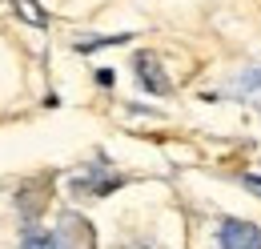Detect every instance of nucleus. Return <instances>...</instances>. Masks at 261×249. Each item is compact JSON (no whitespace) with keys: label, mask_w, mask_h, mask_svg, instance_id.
<instances>
[{"label":"nucleus","mask_w":261,"mask_h":249,"mask_svg":"<svg viewBox=\"0 0 261 249\" xmlns=\"http://www.w3.org/2000/svg\"><path fill=\"white\" fill-rule=\"evenodd\" d=\"M217 245L221 249H261V229L249 221L225 217L221 221V233H217Z\"/></svg>","instance_id":"f257e3e1"},{"label":"nucleus","mask_w":261,"mask_h":249,"mask_svg":"<svg viewBox=\"0 0 261 249\" xmlns=\"http://www.w3.org/2000/svg\"><path fill=\"white\" fill-rule=\"evenodd\" d=\"M137 77H141V85L149 89V93H169V77L161 72V64H157V57L153 53H141L137 57Z\"/></svg>","instance_id":"f03ea898"},{"label":"nucleus","mask_w":261,"mask_h":249,"mask_svg":"<svg viewBox=\"0 0 261 249\" xmlns=\"http://www.w3.org/2000/svg\"><path fill=\"white\" fill-rule=\"evenodd\" d=\"M20 249H57V237H48V233H29Z\"/></svg>","instance_id":"7ed1b4c3"},{"label":"nucleus","mask_w":261,"mask_h":249,"mask_svg":"<svg viewBox=\"0 0 261 249\" xmlns=\"http://www.w3.org/2000/svg\"><path fill=\"white\" fill-rule=\"evenodd\" d=\"M16 8H20V12H24V16H29V24H44V20H48V16H44V12H40V8H36L33 0H16Z\"/></svg>","instance_id":"20e7f679"},{"label":"nucleus","mask_w":261,"mask_h":249,"mask_svg":"<svg viewBox=\"0 0 261 249\" xmlns=\"http://www.w3.org/2000/svg\"><path fill=\"white\" fill-rule=\"evenodd\" d=\"M241 185L249 189V193H257V197H261V173H245V177H241Z\"/></svg>","instance_id":"39448f33"}]
</instances>
